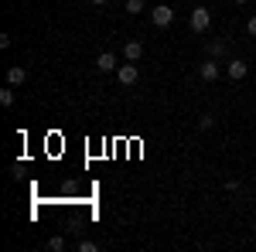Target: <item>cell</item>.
Listing matches in <instances>:
<instances>
[{"label": "cell", "instance_id": "15", "mask_svg": "<svg viewBox=\"0 0 256 252\" xmlns=\"http://www.w3.org/2000/svg\"><path fill=\"white\" fill-rule=\"evenodd\" d=\"M246 31H250V34L256 38V17H250V24H246Z\"/></svg>", "mask_w": 256, "mask_h": 252}, {"label": "cell", "instance_id": "8", "mask_svg": "<svg viewBox=\"0 0 256 252\" xmlns=\"http://www.w3.org/2000/svg\"><path fill=\"white\" fill-rule=\"evenodd\" d=\"M123 55H126V61H140L144 44H140V41H126V44H123Z\"/></svg>", "mask_w": 256, "mask_h": 252}, {"label": "cell", "instance_id": "2", "mask_svg": "<svg viewBox=\"0 0 256 252\" xmlns=\"http://www.w3.org/2000/svg\"><path fill=\"white\" fill-rule=\"evenodd\" d=\"M150 20H154V27H171V20H174V7L158 3V7L150 10Z\"/></svg>", "mask_w": 256, "mask_h": 252}, {"label": "cell", "instance_id": "16", "mask_svg": "<svg viewBox=\"0 0 256 252\" xmlns=\"http://www.w3.org/2000/svg\"><path fill=\"white\" fill-rule=\"evenodd\" d=\"M89 3H92V7H106V0H89Z\"/></svg>", "mask_w": 256, "mask_h": 252}, {"label": "cell", "instance_id": "14", "mask_svg": "<svg viewBox=\"0 0 256 252\" xmlns=\"http://www.w3.org/2000/svg\"><path fill=\"white\" fill-rule=\"evenodd\" d=\"M79 252H99V246L92 239H86V242H79Z\"/></svg>", "mask_w": 256, "mask_h": 252}, {"label": "cell", "instance_id": "13", "mask_svg": "<svg viewBox=\"0 0 256 252\" xmlns=\"http://www.w3.org/2000/svg\"><path fill=\"white\" fill-rule=\"evenodd\" d=\"M198 126H202V130H212V126H216V116H212V113H205V116L198 119Z\"/></svg>", "mask_w": 256, "mask_h": 252}, {"label": "cell", "instance_id": "3", "mask_svg": "<svg viewBox=\"0 0 256 252\" xmlns=\"http://www.w3.org/2000/svg\"><path fill=\"white\" fill-rule=\"evenodd\" d=\"M116 78H120V85H137V78H140L137 61H126V65H120V68H116Z\"/></svg>", "mask_w": 256, "mask_h": 252}, {"label": "cell", "instance_id": "11", "mask_svg": "<svg viewBox=\"0 0 256 252\" xmlns=\"http://www.w3.org/2000/svg\"><path fill=\"white\" fill-rule=\"evenodd\" d=\"M48 249H52V252H62V249H65V239H62V235H52V239H48Z\"/></svg>", "mask_w": 256, "mask_h": 252}, {"label": "cell", "instance_id": "12", "mask_svg": "<svg viewBox=\"0 0 256 252\" xmlns=\"http://www.w3.org/2000/svg\"><path fill=\"white\" fill-rule=\"evenodd\" d=\"M144 7H147L144 0H126V14H140Z\"/></svg>", "mask_w": 256, "mask_h": 252}, {"label": "cell", "instance_id": "6", "mask_svg": "<svg viewBox=\"0 0 256 252\" xmlns=\"http://www.w3.org/2000/svg\"><path fill=\"white\" fill-rule=\"evenodd\" d=\"M96 65H99V72H116V68H120V65H116V55H113V51H102V55L96 58Z\"/></svg>", "mask_w": 256, "mask_h": 252}, {"label": "cell", "instance_id": "4", "mask_svg": "<svg viewBox=\"0 0 256 252\" xmlns=\"http://www.w3.org/2000/svg\"><path fill=\"white\" fill-rule=\"evenodd\" d=\"M198 75L205 78V82H216V78L222 75V68H218L216 58H208V61H202V65H198Z\"/></svg>", "mask_w": 256, "mask_h": 252}, {"label": "cell", "instance_id": "1", "mask_svg": "<svg viewBox=\"0 0 256 252\" xmlns=\"http://www.w3.org/2000/svg\"><path fill=\"white\" fill-rule=\"evenodd\" d=\"M188 24H192V31H195V34H205V31L212 27V10H208V7H195Z\"/></svg>", "mask_w": 256, "mask_h": 252}, {"label": "cell", "instance_id": "9", "mask_svg": "<svg viewBox=\"0 0 256 252\" xmlns=\"http://www.w3.org/2000/svg\"><path fill=\"white\" fill-rule=\"evenodd\" d=\"M226 55V41H212L208 44V58H222Z\"/></svg>", "mask_w": 256, "mask_h": 252}, {"label": "cell", "instance_id": "7", "mask_svg": "<svg viewBox=\"0 0 256 252\" xmlns=\"http://www.w3.org/2000/svg\"><path fill=\"white\" fill-rule=\"evenodd\" d=\"M24 82H28V68H20V65L7 68V85H24Z\"/></svg>", "mask_w": 256, "mask_h": 252}, {"label": "cell", "instance_id": "17", "mask_svg": "<svg viewBox=\"0 0 256 252\" xmlns=\"http://www.w3.org/2000/svg\"><path fill=\"white\" fill-rule=\"evenodd\" d=\"M236 3H239V7H242V3H250V0H236Z\"/></svg>", "mask_w": 256, "mask_h": 252}, {"label": "cell", "instance_id": "5", "mask_svg": "<svg viewBox=\"0 0 256 252\" xmlns=\"http://www.w3.org/2000/svg\"><path fill=\"white\" fill-rule=\"evenodd\" d=\"M246 72H250V65H246L242 58H232V61H229V68H226V75L232 78V82H242Z\"/></svg>", "mask_w": 256, "mask_h": 252}, {"label": "cell", "instance_id": "10", "mask_svg": "<svg viewBox=\"0 0 256 252\" xmlns=\"http://www.w3.org/2000/svg\"><path fill=\"white\" fill-rule=\"evenodd\" d=\"M0 102H4V106H14V85L0 89Z\"/></svg>", "mask_w": 256, "mask_h": 252}]
</instances>
